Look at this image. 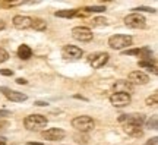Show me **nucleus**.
I'll use <instances>...</instances> for the list:
<instances>
[{
    "mask_svg": "<svg viewBox=\"0 0 158 145\" xmlns=\"http://www.w3.org/2000/svg\"><path fill=\"white\" fill-rule=\"evenodd\" d=\"M157 144V138H152V141H148L145 145H155Z\"/></svg>",
    "mask_w": 158,
    "mask_h": 145,
    "instance_id": "31",
    "label": "nucleus"
},
{
    "mask_svg": "<svg viewBox=\"0 0 158 145\" xmlns=\"http://www.w3.org/2000/svg\"><path fill=\"white\" fill-rule=\"evenodd\" d=\"M5 28H6L5 21H3V19H0V31H2V29H5Z\"/></svg>",
    "mask_w": 158,
    "mask_h": 145,
    "instance_id": "33",
    "label": "nucleus"
},
{
    "mask_svg": "<svg viewBox=\"0 0 158 145\" xmlns=\"http://www.w3.org/2000/svg\"><path fill=\"white\" fill-rule=\"evenodd\" d=\"M130 101H132L130 94H124V92H114V94L110 97V103H111L114 107H118V109L129 106Z\"/></svg>",
    "mask_w": 158,
    "mask_h": 145,
    "instance_id": "6",
    "label": "nucleus"
},
{
    "mask_svg": "<svg viewBox=\"0 0 158 145\" xmlns=\"http://www.w3.org/2000/svg\"><path fill=\"white\" fill-rule=\"evenodd\" d=\"M118 122L124 123V125H135V126H141L145 122V116L143 114H123L118 117Z\"/></svg>",
    "mask_w": 158,
    "mask_h": 145,
    "instance_id": "10",
    "label": "nucleus"
},
{
    "mask_svg": "<svg viewBox=\"0 0 158 145\" xmlns=\"http://www.w3.org/2000/svg\"><path fill=\"white\" fill-rule=\"evenodd\" d=\"M157 100H158V94L154 92L152 97H148L147 98V104L148 106H155V104H157Z\"/></svg>",
    "mask_w": 158,
    "mask_h": 145,
    "instance_id": "23",
    "label": "nucleus"
},
{
    "mask_svg": "<svg viewBox=\"0 0 158 145\" xmlns=\"http://www.w3.org/2000/svg\"><path fill=\"white\" fill-rule=\"evenodd\" d=\"M72 37L78 41H82V43H88L92 40V31L86 27H76V28L72 29Z\"/></svg>",
    "mask_w": 158,
    "mask_h": 145,
    "instance_id": "5",
    "label": "nucleus"
},
{
    "mask_svg": "<svg viewBox=\"0 0 158 145\" xmlns=\"http://www.w3.org/2000/svg\"><path fill=\"white\" fill-rule=\"evenodd\" d=\"M31 56H32V50H31L29 45L22 44L19 49H18V57H19V59L28 60V59H31Z\"/></svg>",
    "mask_w": 158,
    "mask_h": 145,
    "instance_id": "18",
    "label": "nucleus"
},
{
    "mask_svg": "<svg viewBox=\"0 0 158 145\" xmlns=\"http://www.w3.org/2000/svg\"><path fill=\"white\" fill-rule=\"evenodd\" d=\"M72 126L81 132H89L95 128V122L89 116H78L72 120Z\"/></svg>",
    "mask_w": 158,
    "mask_h": 145,
    "instance_id": "2",
    "label": "nucleus"
},
{
    "mask_svg": "<svg viewBox=\"0 0 158 145\" xmlns=\"http://www.w3.org/2000/svg\"><path fill=\"white\" fill-rule=\"evenodd\" d=\"M124 23L129 27V28H135V29H142L147 27V21H145V18L139 15V13H130L127 16L124 18Z\"/></svg>",
    "mask_w": 158,
    "mask_h": 145,
    "instance_id": "4",
    "label": "nucleus"
},
{
    "mask_svg": "<svg viewBox=\"0 0 158 145\" xmlns=\"http://www.w3.org/2000/svg\"><path fill=\"white\" fill-rule=\"evenodd\" d=\"M6 126H9V122H0V129H5Z\"/></svg>",
    "mask_w": 158,
    "mask_h": 145,
    "instance_id": "32",
    "label": "nucleus"
},
{
    "mask_svg": "<svg viewBox=\"0 0 158 145\" xmlns=\"http://www.w3.org/2000/svg\"><path fill=\"white\" fill-rule=\"evenodd\" d=\"M148 81H149V76H148L147 73L141 72V70H135V72H130L129 73V82L132 85L136 84V85H145L148 84Z\"/></svg>",
    "mask_w": 158,
    "mask_h": 145,
    "instance_id": "12",
    "label": "nucleus"
},
{
    "mask_svg": "<svg viewBox=\"0 0 158 145\" xmlns=\"http://www.w3.org/2000/svg\"><path fill=\"white\" fill-rule=\"evenodd\" d=\"M7 59H9V53H7L5 49L0 47V63H5Z\"/></svg>",
    "mask_w": 158,
    "mask_h": 145,
    "instance_id": "24",
    "label": "nucleus"
},
{
    "mask_svg": "<svg viewBox=\"0 0 158 145\" xmlns=\"http://www.w3.org/2000/svg\"><path fill=\"white\" fill-rule=\"evenodd\" d=\"M31 23H32V18L25 15H16L13 18V27L18 29H28L31 28Z\"/></svg>",
    "mask_w": 158,
    "mask_h": 145,
    "instance_id": "13",
    "label": "nucleus"
},
{
    "mask_svg": "<svg viewBox=\"0 0 158 145\" xmlns=\"http://www.w3.org/2000/svg\"><path fill=\"white\" fill-rule=\"evenodd\" d=\"M132 44V37L130 35H122V34H116L111 35L108 38V45L113 49V50H122L124 47Z\"/></svg>",
    "mask_w": 158,
    "mask_h": 145,
    "instance_id": "3",
    "label": "nucleus"
},
{
    "mask_svg": "<svg viewBox=\"0 0 158 145\" xmlns=\"http://www.w3.org/2000/svg\"><path fill=\"white\" fill-rule=\"evenodd\" d=\"M114 92H124V94H130L133 91V85L129 81H116L113 84Z\"/></svg>",
    "mask_w": 158,
    "mask_h": 145,
    "instance_id": "15",
    "label": "nucleus"
},
{
    "mask_svg": "<svg viewBox=\"0 0 158 145\" xmlns=\"http://www.w3.org/2000/svg\"><path fill=\"white\" fill-rule=\"evenodd\" d=\"M147 125H148V128H149V129H157V116L154 114V116L148 120Z\"/></svg>",
    "mask_w": 158,
    "mask_h": 145,
    "instance_id": "25",
    "label": "nucleus"
},
{
    "mask_svg": "<svg viewBox=\"0 0 158 145\" xmlns=\"http://www.w3.org/2000/svg\"><path fill=\"white\" fill-rule=\"evenodd\" d=\"M0 145H6V139H5V138H0Z\"/></svg>",
    "mask_w": 158,
    "mask_h": 145,
    "instance_id": "35",
    "label": "nucleus"
},
{
    "mask_svg": "<svg viewBox=\"0 0 158 145\" xmlns=\"http://www.w3.org/2000/svg\"><path fill=\"white\" fill-rule=\"evenodd\" d=\"M84 11L85 13H100V12L106 11V7L104 6H91V7H85Z\"/></svg>",
    "mask_w": 158,
    "mask_h": 145,
    "instance_id": "21",
    "label": "nucleus"
},
{
    "mask_svg": "<svg viewBox=\"0 0 158 145\" xmlns=\"http://www.w3.org/2000/svg\"><path fill=\"white\" fill-rule=\"evenodd\" d=\"M91 23H92V27H104L107 21H106V18H94Z\"/></svg>",
    "mask_w": 158,
    "mask_h": 145,
    "instance_id": "22",
    "label": "nucleus"
},
{
    "mask_svg": "<svg viewBox=\"0 0 158 145\" xmlns=\"http://www.w3.org/2000/svg\"><path fill=\"white\" fill-rule=\"evenodd\" d=\"M123 54L126 56H141V57H145L147 60H151V54L152 51L149 50L148 47H143V49H132V50H124Z\"/></svg>",
    "mask_w": 158,
    "mask_h": 145,
    "instance_id": "14",
    "label": "nucleus"
},
{
    "mask_svg": "<svg viewBox=\"0 0 158 145\" xmlns=\"http://www.w3.org/2000/svg\"><path fill=\"white\" fill-rule=\"evenodd\" d=\"M16 84H19V85H25V84H27V79L18 78V79H16Z\"/></svg>",
    "mask_w": 158,
    "mask_h": 145,
    "instance_id": "29",
    "label": "nucleus"
},
{
    "mask_svg": "<svg viewBox=\"0 0 158 145\" xmlns=\"http://www.w3.org/2000/svg\"><path fill=\"white\" fill-rule=\"evenodd\" d=\"M0 75H3V76H12L13 70H10V69H0Z\"/></svg>",
    "mask_w": 158,
    "mask_h": 145,
    "instance_id": "26",
    "label": "nucleus"
},
{
    "mask_svg": "<svg viewBox=\"0 0 158 145\" xmlns=\"http://www.w3.org/2000/svg\"><path fill=\"white\" fill-rule=\"evenodd\" d=\"M108 53H95V54H91L88 57V62H89V65L94 69H98V67L104 66L106 63L108 62Z\"/></svg>",
    "mask_w": 158,
    "mask_h": 145,
    "instance_id": "9",
    "label": "nucleus"
},
{
    "mask_svg": "<svg viewBox=\"0 0 158 145\" xmlns=\"http://www.w3.org/2000/svg\"><path fill=\"white\" fill-rule=\"evenodd\" d=\"M139 66L145 67V69H148V70H152V73H155V75L158 73L157 65H155V62L154 60H141L139 62Z\"/></svg>",
    "mask_w": 158,
    "mask_h": 145,
    "instance_id": "20",
    "label": "nucleus"
},
{
    "mask_svg": "<svg viewBox=\"0 0 158 145\" xmlns=\"http://www.w3.org/2000/svg\"><path fill=\"white\" fill-rule=\"evenodd\" d=\"M133 11H141V12H151V13H155V9H151V7H138V9H133ZM136 12V13H138Z\"/></svg>",
    "mask_w": 158,
    "mask_h": 145,
    "instance_id": "27",
    "label": "nucleus"
},
{
    "mask_svg": "<svg viewBox=\"0 0 158 145\" xmlns=\"http://www.w3.org/2000/svg\"><path fill=\"white\" fill-rule=\"evenodd\" d=\"M0 92H3V95H5L7 100L15 101V103H22V101H25L28 98L27 94H22L19 91H13V89L6 88V87H0Z\"/></svg>",
    "mask_w": 158,
    "mask_h": 145,
    "instance_id": "7",
    "label": "nucleus"
},
{
    "mask_svg": "<svg viewBox=\"0 0 158 145\" xmlns=\"http://www.w3.org/2000/svg\"><path fill=\"white\" fill-rule=\"evenodd\" d=\"M34 104H35V106H38V107H44V106H47V103H45V101H35Z\"/></svg>",
    "mask_w": 158,
    "mask_h": 145,
    "instance_id": "30",
    "label": "nucleus"
},
{
    "mask_svg": "<svg viewBox=\"0 0 158 145\" xmlns=\"http://www.w3.org/2000/svg\"><path fill=\"white\" fill-rule=\"evenodd\" d=\"M57 18H73V16H85L86 13L85 12H79L75 11V9H70V11H59L54 13Z\"/></svg>",
    "mask_w": 158,
    "mask_h": 145,
    "instance_id": "17",
    "label": "nucleus"
},
{
    "mask_svg": "<svg viewBox=\"0 0 158 145\" xmlns=\"http://www.w3.org/2000/svg\"><path fill=\"white\" fill-rule=\"evenodd\" d=\"M62 53H63V57H64V59H69V60H78V59H81L82 54H84L82 49H79L76 45H70V44L64 45Z\"/></svg>",
    "mask_w": 158,
    "mask_h": 145,
    "instance_id": "8",
    "label": "nucleus"
},
{
    "mask_svg": "<svg viewBox=\"0 0 158 145\" xmlns=\"http://www.w3.org/2000/svg\"><path fill=\"white\" fill-rule=\"evenodd\" d=\"M123 130L129 136H133V138H142L143 136V130H142L141 126H135V125H124Z\"/></svg>",
    "mask_w": 158,
    "mask_h": 145,
    "instance_id": "16",
    "label": "nucleus"
},
{
    "mask_svg": "<svg viewBox=\"0 0 158 145\" xmlns=\"http://www.w3.org/2000/svg\"><path fill=\"white\" fill-rule=\"evenodd\" d=\"M6 116H10V112H7V110H0V119H2V117H6Z\"/></svg>",
    "mask_w": 158,
    "mask_h": 145,
    "instance_id": "28",
    "label": "nucleus"
},
{
    "mask_svg": "<svg viewBox=\"0 0 158 145\" xmlns=\"http://www.w3.org/2000/svg\"><path fill=\"white\" fill-rule=\"evenodd\" d=\"M27 145H43L41 142H28Z\"/></svg>",
    "mask_w": 158,
    "mask_h": 145,
    "instance_id": "34",
    "label": "nucleus"
},
{
    "mask_svg": "<svg viewBox=\"0 0 158 145\" xmlns=\"http://www.w3.org/2000/svg\"><path fill=\"white\" fill-rule=\"evenodd\" d=\"M31 28H34L35 31H45V28H47V23H45V21H44V19H41V18H32Z\"/></svg>",
    "mask_w": 158,
    "mask_h": 145,
    "instance_id": "19",
    "label": "nucleus"
},
{
    "mask_svg": "<svg viewBox=\"0 0 158 145\" xmlns=\"http://www.w3.org/2000/svg\"><path fill=\"white\" fill-rule=\"evenodd\" d=\"M23 125L28 130H40L41 128L47 126V119L43 114H31L25 117Z\"/></svg>",
    "mask_w": 158,
    "mask_h": 145,
    "instance_id": "1",
    "label": "nucleus"
},
{
    "mask_svg": "<svg viewBox=\"0 0 158 145\" xmlns=\"http://www.w3.org/2000/svg\"><path fill=\"white\" fill-rule=\"evenodd\" d=\"M43 136H44L47 141H60L66 136V132L59 128H50L43 132Z\"/></svg>",
    "mask_w": 158,
    "mask_h": 145,
    "instance_id": "11",
    "label": "nucleus"
}]
</instances>
